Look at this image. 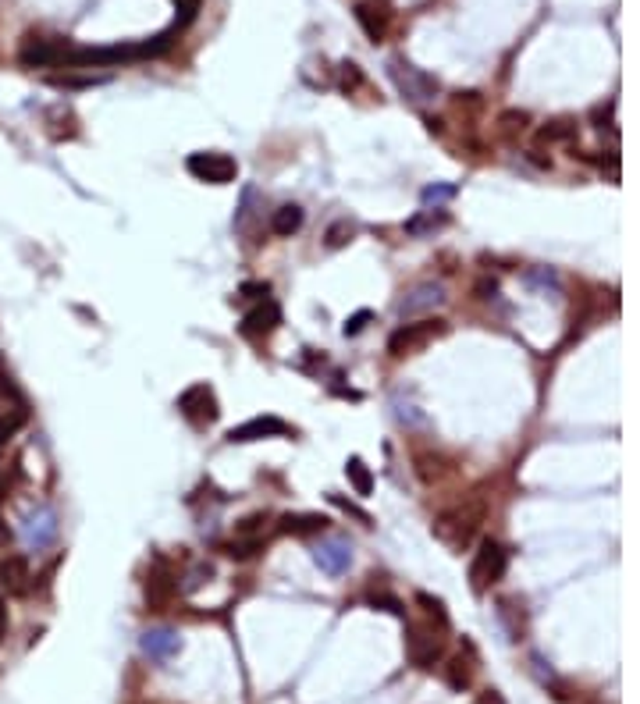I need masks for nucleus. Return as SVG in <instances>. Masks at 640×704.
Returning a JSON list of instances; mask_svg holds the SVG:
<instances>
[{
  "mask_svg": "<svg viewBox=\"0 0 640 704\" xmlns=\"http://www.w3.org/2000/svg\"><path fill=\"white\" fill-rule=\"evenodd\" d=\"M480 523H484V502L473 498V502H466V505L445 509V512L434 520V537L445 541L452 552H463V548L473 541V534H477Z\"/></svg>",
  "mask_w": 640,
  "mask_h": 704,
  "instance_id": "nucleus-1",
  "label": "nucleus"
},
{
  "mask_svg": "<svg viewBox=\"0 0 640 704\" xmlns=\"http://www.w3.org/2000/svg\"><path fill=\"white\" fill-rule=\"evenodd\" d=\"M509 569V552L502 541L495 537H480L477 552H473V562H470V584L477 594H484L488 587H495Z\"/></svg>",
  "mask_w": 640,
  "mask_h": 704,
  "instance_id": "nucleus-2",
  "label": "nucleus"
},
{
  "mask_svg": "<svg viewBox=\"0 0 640 704\" xmlns=\"http://www.w3.org/2000/svg\"><path fill=\"white\" fill-rule=\"evenodd\" d=\"M445 630L448 626H434V623H409L406 626V655L416 669H431L441 655H445Z\"/></svg>",
  "mask_w": 640,
  "mask_h": 704,
  "instance_id": "nucleus-3",
  "label": "nucleus"
},
{
  "mask_svg": "<svg viewBox=\"0 0 640 704\" xmlns=\"http://www.w3.org/2000/svg\"><path fill=\"white\" fill-rule=\"evenodd\" d=\"M388 75H391V82L398 86V93H402L406 100H413V103H431V100L441 93V82H438L434 75L420 71L416 64H409V61H402V57L388 61Z\"/></svg>",
  "mask_w": 640,
  "mask_h": 704,
  "instance_id": "nucleus-4",
  "label": "nucleus"
},
{
  "mask_svg": "<svg viewBox=\"0 0 640 704\" xmlns=\"http://www.w3.org/2000/svg\"><path fill=\"white\" fill-rule=\"evenodd\" d=\"M445 332H448V324H445L441 317L409 321V324H402V328L388 339V352H391V356H413V352H420L423 346H431L434 339H441Z\"/></svg>",
  "mask_w": 640,
  "mask_h": 704,
  "instance_id": "nucleus-5",
  "label": "nucleus"
},
{
  "mask_svg": "<svg viewBox=\"0 0 640 704\" xmlns=\"http://www.w3.org/2000/svg\"><path fill=\"white\" fill-rule=\"evenodd\" d=\"M185 168H189L193 178L210 182V185H228L239 175V160L232 153H221V150H200L185 160Z\"/></svg>",
  "mask_w": 640,
  "mask_h": 704,
  "instance_id": "nucleus-6",
  "label": "nucleus"
},
{
  "mask_svg": "<svg viewBox=\"0 0 640 704\" xmlns=\"http://www.w3.org/2000/svg\"><path fill=\"white\" fill-rule=\"evenodd\" d=\"M178 413L193 423V427H210L217 416H221V409H217V395H214V388L210 384H203V381H196V384H189L182 395H178Z\"/></svg>",
  "mask_w": 640,
  "mask_h": 704,
  "instance_id": "nucleus-7",
  "label": "nucleus"
},
{
  "mask_svg": "<svg viewBox=\"0 0 640 704\" xmlns=\"http://www.w3.org/2000/svg\"><path fill=\"white\" fill-rule=\"evenodd\" d=\"M356 21L370 43H384L395 25V7L391 0H356Z\"/></svg>",
  "mask_w": 640,
  "mask_h": 704,
  "instance_id": "nucleus-8",
  "label": "nucleus"
},
{
  "mask_svg": "<svg viewBox=\"0 0 640 704\" xmlns=\"http://www.w3.org/2000/svg\"><path fill=\"white\" fill-rule=\"evenodd\" d=\"M64 50H68V43H61V39L25 36V43H21V50H18V61H21L25 68H53V64L64 61Z\"/></svg>",
  "mask_w": 640,
  "mask_h": 704,
  "instance_id": "nucleus-9",
  "label": "nucleus"
},
{
  "mask_svg": "<svg viewBox=\"0 0 640 704\" xmlns=\"http://www.w3.org/2000/svg\"><path fill=\"white\" fill-rule=\"evenodd\" d=\"M143 591H146L150 612H164V609L175 602V594H178V577L157 559L153 569H150V577H146V584H143Z\"/></svg>",
  "mask_w": 640,
  "mask_h": 704,
  "instance_id": "nucleus-10",
  "label": "nucleus"
},
{
  "mask_svg": "<svg viewBox=\"0 0 640 704\" xmlns=\"http://www.w3.org/2000/svg\"><path fill=\"white\" fill-rule=\"evenodd\" d=\"M292 427L282 420V416H253L239 427L228 430V441L232 445H246V441H264V438H289Z\"/></svg>",
  "mask_w": 640,
  "mask_h": 704,
  "instance_id": "nucleus-11",
  "label": "nucleus"
},
{
  "mask_svg": "<svg viewBox=\"0 0 640 704\" xmlns=\"http://www.w3.org/2000/svg\"><path fill=\"white\" fill-rule=\"evenodd\" d=\"M278 328H282V307H278L275 299H260V303L242 317V324H239L242 339H267V335H275Z\"/></svg>",
  "mask_w": 640,
  "mask_h": 704,
  "instance_id": "nucleus-12",
  "label": "nucleus"
},
{
  "mask_svg": "<svg viewBox=\"0 0 640 704\" xmlns=\"http://www.w3.org/2000/svg\"><path fill=\"white\" fill-rule=\"evenodd\" d=\"M441 303H445V289L434 285V282H423V285H413V289L406 292V299L398 303V317L409 321V317H416V314H423V310H434V307H441Z\"/></svg>",
  "mask_w": 640,
  "mask_h": 704,
  "instance_id": "nucleus-13",
  "label": "nucleus"
},
{
  "mask_svg": "<svg viewBox=\"0 0 640 704\" xmlns=\"http://www.w3.org/2000/svg\"><path fill=\"white\" fill-rule=\"evenodd\" d=\"M29 584H32V566L25 555H4L0 559V591L7 594H29Z\"/></svg>",
  "mask_w": 640,
  "mask_h": 704,
  "instance_id": "nucleus-14",
  "label": "nucleus"
},
{
  "mask_svg": "<svg viewBox=\"0 0 640 704\" xmlns=\"http://www.w3.org/2000/svg\"><path fill=\"white\" fill-rule=\"evenodd\" d=\"M314 562H317L327 577H341L352 566V548L345 541H334V537L331 541H320L317 548H314Z\"/></svg>",
  "mask_w": 640,
  "mask_h": 704,
  "instance_id": "nucleus-15",
  "label": "nucleus"
},
{
  "mask_svg": "<svg viewBox=\"0 0 640 704\" xmlns=\"http://www.w3.org/2000/svg\"><path fill=\"white\" fill-rule=\"evenodd\" d=\"M143 651L150 655V659H157V662H168V659H175L178 651H182V637L175 634V630H146L143 634Z\"/></svg>",
  "mask_w": 640,
  "mask_h": 704,
  "instance_id": "nucleus-16",
  "label": "nucleus"
},
{
  "mask_svg": "<svg viewBox=\"0 0 640 704\" xmlns=\"http://www.w3.org/2000/svg\"><path fill=\"white\" fill-rule=\"evenodd\" d=\"M282 530L285 534H296V537H307V534H320V530H327V516H320V512H289V516H282Z\"/></svg>",
  "mask_w": 640,
  "mask_h": 704,
  "instance_id": "nucleus-17",
  "label": "nucleus"
},
{
  "mask_svg": "<svg viewBox=\"0 0 640 704\" xmlns=\"http://www.w3.org/2000/svg\"><path fill=\"white\" fill-rule=\"evenodd\" d=\"M299 228H303V207L285 203V207L275 210V217H271V232H275V235L289 239V235H296Z\"/></svg>",
  "mask_w": 640,
  "mask_h": 704,
  "instance_id": "nucleus-18",
  "label": "nucleus"
},
{
  "mask_svg": "<svg viewBox=\"0 0 640 704\" xmlns=\"http://www.w3.org/2000/svg\"><path fill=\"white\" fill-rule=\"evenodd\" d=\"M345 477H349V484L356 487V495H359V498H366V495L373 491V473H370V466H366L359 455H349V463H345Z\"/></svg>",
  "mask_w": 640,
  "mask_h": 704,
  "instance_id": "nucleus-19",
  "label": "nucleus"
},
{
  "mask_svg": "<svg viewBox=\"0 0 640 704\" xmlns=\"http://www.w3.org/2000/svg\"><path fill=\"white\" fill-rule=\"evenodd\" d=\"M577 121L573 118H555V121H545V128L537 132V139L541 143H570V139H577Z\"/></svg>",
  "mask_w": 640,
  "mask_h": 704,
  "instance_id": "nucleus-20",
  "label": "nucleus"
},
{
  "mask_svg": "<svg viewBox=\"0 0 640 704\" xmlns=\"http://www.w3.org/2000/svg\"><path fill=\"white\" fill-rule=\"evenodd\" d=\"M445 225H448V214H445L441 207H434V210H423V214L409 217V221H406V232H409V235H427V232L445 228Z\"/></svg>",
  "mask_w": 640,
  "mask_h": 704,
  "instance_id": "nucleus-21",
  "label": "nucleus"
},
{
  "mask_svg": "<svg viewBox=\"0 0 640 704\" xmlns=\"http://www.w3.org/2000/svg\"><path fill=\"white\" fill-rule=\"evenodd\" d=\"M470 680H473V659L452 655V659H448V687H452V691H466Z\"/></svg>",
  "mask_w": 640,
  "mask_h": 704,
  "instance_id": "nucleus-22",
  "label": "nucleus"
},
{
  "mask_svg": "<svg viewBox=\"0 0 640 704\" xmlns=\"http://www.w3.org/2000/svg\"><path fill=\"white\" fill-rule=\"evenodd\" d=\"M25 420H29V409H21V405H11L7 413H0V448L25 427Z\"/></svg>",
  "mask_w": 640,
  "mask_h": 704,
  "instance_id": "nucleus-23",
  "label": "nucleus"
},
{
  "mask_svg": "<svg viewBox=\"0 0 640 704\" xmlns=\"http://www.w3.org/2000/svg\"><path fill=\"white\" fill-rule=\"evenodd\" d=\"M260 548H264V541H257V537H232V541L225 544V552H228L232 559H239V562H242V559H253Z\"/></svg>",
  "mask_w": 640,
  "mask_h": 704,
  "instance_id": "nucleus-24",
  "label": "nucleus"
},
{
  "mask_svg": "<svg viewBox=\"0 0 640 704\" xmlns=\"http://www.w3.org/2000/svg\"><path fill=\"white\" fill-rule=\"evenodd\" d=\"M527 125H530V114H527V111H502V114H498L502 135H516V132H523Z\"/></svg>",
  "mask_w": 640,
  "mask_h": 704,
  "instance_id": "nucleus-25",
  "label": "nucleus"
},
{
  "mask_svg": "<svg viewBox=\"0 0 640 704\" xmlns=\"http://www.w3.org/2000/svg\"><path fill=\"white\" fill-rule=\"evenodd\" d=\"M352 235H356V228H352L349 221H334V225L327 228V250H341V246H349V242H352Z\"/></svg>",
  "mask_w": 640,
  "mask_h": 704,
  "instance_id": "nucleus-26",
  "label": "nucleus"
},
{
  "mask_svg": "<svg viewBox=\"0 0 640 704\" xmlns=\"http://www.w3.org/2000/svg\"><path fill=\"white\" fill-rule=\"evenodd\" d=\"M0 395H7L14 405H21V409H29V402H25V395H21V388L14 384V377H11V370L4 366V359H0Z\"/></svg>",
  "mask_w": 640,
  "mask_h": 704,
  "instance_id": "nucleus-27",
  "label": "nucleus"
},
{
  "mask_svg": "<svg viewBox=\"0 0 640 704\" xmlns=\"http://www.w3.org/2000/svg\"><path fill=\"white\" fill-rule=\"evenodd\" d=\"M370 605H373V609H381V612H391V616L406 619V605H402L395 594H388V591H377V594H370Z\"/></svg>",
  "mask_w": 640,
  "mask_h": 704,
  "instance_id": "nucleus-28",
  "label": "nucleus"
},
{
  "mask_svg": "<svg viewBox=\"0 0 640 704\" xmlns=\"http://www.w3.org/2000/svg\"><path fill=\"white\" fill-rule=\"evenodd\" d=\"M264 523H267V516H264V512L246 516V520L235 527V537H257V541H264Z\"/></svg>",
  "mask_w": 640,
  "mask_h": 704,
  "instance_id": "nucleus-29",
  "label": "nucleus"
},
{
  "mask_svg": "<svg viewBox=\"0 0 640 704\" xmlns=\"http://www.w3.org/2000/svg\"><path fill=\"white\" fill-rule=\"evenodd\" d=\"M452 196H455V185H427L420 200H423V207H431V203H434V207H441V203H445V200H452Z\"/></svg>",
  "mask_w": 640,
  "mask_h": 704,
  "instance_id": "nucleus-30",
  "label": "nucleus"
},
{
  "mask_svg": "<svg viewBox=\"0 0 640 704\" xmlns=\"http://www.w3.org/2000/svg\"><path fill=\"white\" fill-rule=\"evenodd\" d=\"M416 605H423V612H427V616H434L438 623H445V626H448V616H445V602H441V598H431V594H423V591H420V594H416Z\"/></svg>",
  "mask_w": 640,
  "mask_h": 704,
  "instance_id": "nucleus-31",
  "label": "nucleus"
},
{
  "mask_svg": "<svg viewBox=\"0 0 640 704\" xmlns=\"http://www.w3.org/2000/svg\"><path fill=\"white\" fill-rule=\"evenodd\" d=\"M356 86H363V71H359V64L345 61V64H341V89H345V93H352Z\"/></svg>",
  "mask_w": 640,
  "mask_h": 704,
  "instance_id": "nucleus-32",
  "label": "nucleus"
},
{
  "mask_svg": "<svg viewBox=\"0 0 640 704\" xmlns=\"http://www.w3.org/2000/svg\"><path fill=\"white\" fill-rule=\"evenodd\" d=\"M200 4H203V0H175V7H178V25H175V29H185V25L196 18Z\"/></svg>",
  "mask_w": 640,
  "mask_h": 704,
  "instance_id": "nucleus-33",
  "label": "nucleus"
},
{
  "mask_svg": "<svg viewBox=\"0 0 640 704\" xmlns=\"http://www.w3.org/2000/svg\"><path fill=\"white\" fill-rule=\"evenodd\" d=\"M53 86H100V82H107L103 75H86V78H68V75H53L50 78Z\"/></svg>",
  "mask_w": 640,
  "mask_h": 704,
  "instance_id": "nucleus-34",
  "label": "nucleus"
},
{
  "mask_svg": "<svg viewBox=\"0 0 640 704\" xmlns=\"http://www.w3.org/2000/svg\"><path fill=\"white\" fill-rule=\"evenodd\" d=\"M370 317H373L370 310H359V314H352V317L345 321V328H341V332H345V335H359V332L370 324Z\"/></svg>",
  "mask_w": 640,
  "mask_h": 704,
  "instance_id": "nucleus-35",
  "label": "nucleus"
},
{
  "mask_svg": "<svg viewBox=\"0 0 640 704\" xmlns=\"http://www.w3.org/2000/svg\"><path fill=\"white\" fill-rule=\"evenodd\" d=\"M242 296H246V299H267V296H271V285H267V282H246V285H242Z\"/></svg>",
  "mask_w": 640,
  "mask_h": 704,
  "instance_id": "nucleus-36",
  "label": "nucleus"
},
{
  "mask_svg": "<svg viewBox=\"0 0 640 704\" xmlns=\"http://www.w3.org/2000/svg\"><path fill=\"white\" fill-rule=\"evenodd\" d=\"M327 498H331V502H334V505H338V509H345V512H352V516H356V520H359V523H366V527H370V516H366V512H363V509H359V505H352V502H345V498H341V495H327Z\"/></svg>",
  "mask_w": 640,
  "mask_h": 704,
  "instance_id": "nucleus-37",
  "label": "nucleus"
},
{
  "mask_svg": "<svg viewBox=\"0 0 640 704\" xmlns=\"http://www.w3.org/2000/svg\"><path fill=\"white\" fill-rule=\"evenodd\" d=\"M495 292H498L495 282H480V285H477V296H480V299H495Z\"/></svg>",
  "mask_w": 640,
  "mask_h": 704,
  "instance_id": "nucleus-38",
  "label": "nucleus"
},
{
  "mask_svg": "<svg viewBox=\"0 0 640 704\" xmlns=\"http://www.w3.org/2000/svg\"><path fill=\"white\" fill-rule=\"evenodd\" d=\"M4 634H7V602L0 594V644H4Z\"/></svg>",
  "mask_w": 640,
  "mask_h": 704,
  "instance_id": "nucleus-39",
  "label": "nucleus"
},
{
  "mask_svg": "<svg viewBox=\"0 0 640 704\" xmlns=\"http://www.w3.org/2000/svg\"><path fill=\"white\" fill-rule=\"evenodd\" d=\"M7 541H11V530H7L4 520H0V544H7Z\"/></svg>",
  "mask_w": 640,
  "mask_h": 704,
  "instance_id": "nucleus-40",
  "label": "nucleus"
}]
</instances>
